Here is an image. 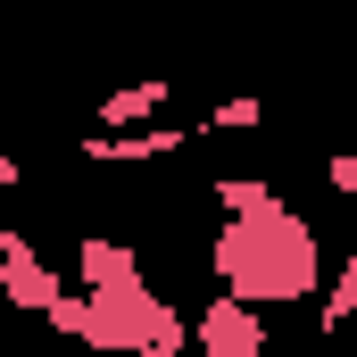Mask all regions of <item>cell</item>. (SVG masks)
Here are the masks:
<instances>
[{
	"label": "cell",
	"mask_w": 357,
	"mask_h": 357,
	"mask_svg": "<svg viewBox=\"0 0 357 357\" xmlns=\"http://www.w3.org/2000/svg\"><path fill=\"white\" fill-rule=\"evenodd\" d=\"M208 199H216V216H274V208H291V199H282L274 183H258V175H216Z\"/></svg>",
	"instance_id": "cell-6"
},
{
	"label": "cell",
	"mask_w": 357,
	"mask_h": 357,
	"mask_svg": "<svg viewBox=\"0 0 357 357\" xmlns=\"http://www.w3.org/2000/svg\"><path fill=\"white\" fill-rule=\"evenodd\" d=\"M341 266L357 274V199H349V250H341Z\"/></svg>",
	"instance_id": "cell-10"
},
{
	"label": "cell",
	"mask_w": 357,
	"mask_h": 357,
	"mask_svg": "<svg viewBox=\"0 0 357 357\" xmlns=\"http://www.w3.org/2000/svg\"><path fill=\"white\" fill-rule=\"evenodd\" d=\"M183 125H133V133H84L75 158L84 167H150V158H183Z\"/></svg>",
	"instance_id": "cell-4"
},
{
	"label": "cell",
	"mask_w": 357,
	"mask_h": 357,
	"mask_svg": "<svg viewBox=\"0 0 357 357\" xmlns=\"http://www.w3.org/2000/svg\"><path fill=\"white\" fill-rule=\"evenodd\" d=\"M258 125H266V91H233L199 116V133H258Z\"/></svg>",
	"instance_id": "cell-7"
},
{
	"label": "cell",
	"mask_w": 357,
	"mask_h": 357,
	"mask_svg": "<svg viewBox=\"0 0 357 357\" xmlns=\"http://www.w3.org/2000/svg\"><path fill=\"white\" fill-rule=\"evenodd\" d=\"M167 100L175 84L167 75H133V84H116L100 100V133H133V125H167Z\"/></svg>",
	"instance_id": "cell-5"
},
{
	"label": "cell",
	"mask_w": 357,
	"mask_h": 357,
	"mask_svg": "<svg viewBox=\"0 0 357 357\" xmlns=\"http://www.w3.org/2000/svg\"><path fill=\"white\" fill-rule=\"evenodd\" d=\"M341 324H357V274L349 266H333L324 299H316V333H341Z\"/></svg>",
	"instance_id": "cell-8"
},
{
	"label": "cell",
	"mask_w": 357,
	"mask_h": 357,
	"mask_svg": "<svg viewBox=\"0 0 357 357\" xmlns=\"http://www.w3.org/2000/svg\"><path fill=\"white\" fill-rule=\"evenodd\" d=\"M0 299H8L17 316H50V307L67 299V274L33 250L25 225H0Z\"/></svg>",
	"instance_id": "cell-2"
},
{
	"label": "cell",
	"mask_w": 357,
	"mask_h": 357,
	"mask_svg": "<svg viewBox=\"0 0 357 357\" xmlns=\"http://www.w3.org/2000/svg\"><path fill=\"white\" fill-rule=\"evenodd\" d=\"M324 191H341V208L357 199V150H333L324 158Z\"/></svg>",
	"instance_id": "cell-9"
},
{
	"label": "cell",
	"mask_w": 357,
	"mask_h": 357,
	"mask_svg": "<svg viewBox=\"0 0 357 357\" xmlns=\"http://www.w3.org/2000/svg\"><path fill=\"white\" fill-rule=\"evenodd\" d=\"M266 307L241 299V291H216L199 316H191V349L199 357H266Z\"/></svg>",
	"instance_id": "cell-3"
},
{
	"label": "cell",
	"mask_w": 357,
	"mask_h": 357,
	"mask_svg": "<svg viewBox=\"0 0 357 357\" xmlns=\"http://www.w3.org/2000/svg\"><path fill=\"white\" fill-rule=\"evenodd\" d=\"M208 274H216V291H241L258 307H299V299H324V241L299 208L225 216L208 233Z\"/></svg>",
	"instance_id": "cell-1"
}]
</instances>
